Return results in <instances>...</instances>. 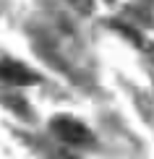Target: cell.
I'll return each mask as SVG.
<instances>
[{
  "label": "cell",
  "mask_w": 154,
  "mask_h": 159,
  "mask_svg": "<svg viewBox=\"0 0 154 159\" xmlns=\"http://www.w3.org/2000/svg\"><path fill=\"white\" fill-rule=\"evenodd\" d=\"M52 133L58 138H63V141L73 143V146H89L94 141V136L89 133V128H84L73 117H58V120H52Z\"/></svg>",
  "instance_id": "cell-1"
},
{
  "label": "cell",
  "mask_w": 154,
  "mask_h": 159,
  "mask_svg": "<svg viewBox=\"0 0 154 159\" xmlns=\"http://www.w3.org/2000/svg\"><path fill=\"white\" fill-rule=\"evenodd\" d=\"M78 13H91V0H68Z\"/></svg>",
  "instance_id": "cell-2"
},
{
  "label": "cell",
  "mask_w": 154,
  "mask_h": 159,
  "mask_svg": "<svg viewBox=\"0 0 154 159\" xmlns=\"http://www.w3.org/2000/svg\"><path fill=\"white\" fill-rule=\"evenodd\" d=\"M107 3H112V0H107Z\"/></svg>",
  "instance_id": "cell-3"
}]
</instances>
